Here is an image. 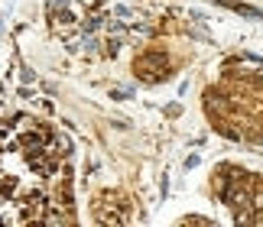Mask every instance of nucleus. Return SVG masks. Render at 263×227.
Returning a JSON list of instances; mask_svg holds the SVG:
<instances>
[{
  "label": "nucleus",
  "mask_w": 263,
  "mask_h": 227,
  "mask_svg": "<svg viewBox=\"0 0 263 227\" xmlns=\"http://www.w3.org/2000/svg\"><path fill=\"white\" fill-rule=\"evenodd\" d=\"M62 149L52 133L36 127L33 120H16L0 130V224L26 221H62L46 204V185L55 172H26L59 166Z\"/></svg>",
  "instance_id": "nucleus-1"
}]
</instances>
